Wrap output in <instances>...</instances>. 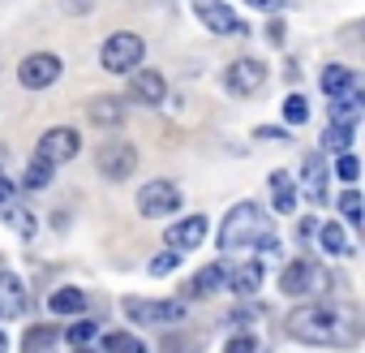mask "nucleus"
I'll list each match as a JSON object with an SVG mask.
<instances>
[{
  "instance_id": "nucleus-18",
  "label": "nucleus",
  "mask_w": 365,
  "mask_h": 353,
  "mask_svg": "<svg viewBox=\"0 0 365 353\" xmlns=\"http://www.w3.org/2000/svg\"><path fill=\"white\" fill-rule=\"evenodd\" d=\"M220 289H228V272L220 267V263H211V267H202L190 284H185V293L190 297H215Z\"/></svg>"
},
{
  "instance_id": "nucleus-38",
  "label": "nucleus",
  "mask_w": 365,
  "mask_h": 353,
  "mask_svg": "<svg viewBox=\"0 0 365 353\" xmlns=\"http://www.w3.org/2000/svg\"><path fill=\"white\" fill-rule=\"evenodd\" d=\"M245 5H254L258 14H279V9H284V0H245Z\"/></svg>"
},
{
  "instance_id": "nucleus-10",
  "label": "nucleus",
  "mask_w": 365,
  "mask_h": 353,
  "mask_svg": "<svg viewBox=\"0 0 365 353\" xmlns=\"http://www.w3.org/2000/svg\"><path fill=\"white\" fill-rule=\"evenodd\" d=\"M190 5H194V18H202L207 31H215V35H245L241 18L224 5V0H190Z\"/></svg>"
},
{
  "instance_id": "nucleus-29",
  "label": "nucleus",
  "mask_w": 365,
  "mask_h": 353,
  "mask_svg": "<svg viewBox=\"0 0 365 353\" xmlns=\"http://www.w3.org/2000/svg\"><path fill=\"white\" fill-rule=\"evenodd\" d=\"M95 336H99V327H95V319H78V323H73V327L65 332V340H69V344H78V349H82V344H91Z\"/></svg>"
},
{
  "instance_id": "nucleus-25",
  "label": "nucleus",
  "mask_w": 365,
  "mask_h": 353,
  "mask_svg": "<svg viewBox=\"0 0 365 353\" xmlns=\"http://www.w3.org/2000/svg\"><path fill=\"white\" fill-rule=\"evenodd\" d=\"M103 353H150L138 336H129V332H108L103 336Z\"/></svg>"
},
{
  "instance_id": "nucleus-24",
  "label": "nucleus",
  "mask_w": 365,
  "mask_h": 353,
  "mask_svg": "<svg viewBox=\"0 0 365 353\" xmlns=\"http://www.w3.org/2000/svg\"><path fill=\"white\" fill-rule=\"evenodd\" d=\"M56 349V327H31L22 336V353H52Z\"/></svg>"
},
{
  "instance_id": "nucleus-6",
  "label": "nucleus",
  "mask_w": 365,
  "mask_h": 353,
  "mask_svg": "<svg viewBox=\"0 0 365 353\" xmlns=\"http://www.w3.org/2000/svg\"><path fill=\"white\" fill-rule=\"evenodd\" d=\"M82 151V138H78V129H69V125H56V129H48L43 138H39V151H35V159H43V164H69L73 155Z\"/></svg>"
},
{
  "instance_id": "nucleus-12",
  "label": "nucleus",
  "mask_w": 365,
  "mask_h": 353,
  "mask_svg": "<svg viewBox=\"0 0 365 353\" xmlns=\"http://www.w3.org/2000/svg\"><path fill=\"white\" fill-rule=\"evenodd\" d=\"M207 229H211V220L207 216H185V220H176L172 229H168V246L176 250V254H185V250H198L202 242H207Z\"/></svg>"
},
{
  "instance_id": "nucleus-28",
  "label": "nucleus",
  "mask_w": 365,
  "mask_h": 353,
  "mask_svg": "<svg viewBox=\"0 0 365 353\" xmlns=\"http://www.w3.org/2000/svg\"><path fill=\"white\" fill-rule=\"evenodd\" d=\"M348 142H352V129H344V125H327V134H322V146H327V151L344 155Z\"/></svg>"
},
{
  "instance_id": "nucleus-41",
  "label": "nucleus",
  "mask_w": 365,
  "mask_h": 353,
  "mask_svg": "<svg viewBox=\"0 0 365 353\" xmlns=\"http://www.w3.org/2000/svg\"><path fill=\"white\" fill-rule=\"evenodd\" d=\"M78 353H95V349H86V344H82V349H78Z\"/></svg>"
},
{
  "instance_id": "nucleus-36",
  "label": "nucleus",
  "mask_w": 365,
  "mask_h": 353,
  "mask_svg": "<svg viewBox=\"0 0 365 353\" xmlns=\"http://www.w3.org/2000/svg\"><path fill=\"white\" fill-rule=\"evenodd\" d=\"M254 319H258V310H254V306H237V310H232V323H237V327H250Z\"/></svg>"
},
{
  "instance_id": "nucleus-5",
  "label": "nucleus",
  "mask_w": 365,
  "mask_h": 353,
  "mask_svg": "<svg viewBox=\"0 0 365 353\" xmlns=\"http://www.w3.org/2000/svg\"><path fill=\"white\" fill-rule=\"evenodd\" d=\"M176 207H180V190L172 182H146L138 190V216H146V220H163Z\"/></svg>"
},
{
  "instance_id": "nucleus-3",
  "label": "nucleus",
  "mask_w": 365,
  "mask_h": 353,
  "mask_svg": "<svg viewBox=\"0 0 365 353\" xmlns=\"http://www.w3.org/2000/svg\"><path fill=\"white\" fill-rule=\"evenodd\" d=\"M142 56H146V44H142V35H133V31H116V35L103 44V52H99V61H103L108 74H129V69L142 65Z\"/></svg>"
},
{
  "instance_id": "nucleus-21",
  "label": "nucleus",
  "mask_w": 365,
  "mask_h": 353,
  "mask_svg": "<svg viewBox=\"0 0 365 353\" xmlns=\"http://www.w3.org/2000/svg\"><path fill=\"white\" fill-rule=\"evenodd\" d=\"M271 203L275 212H297V182L288 172H271Z\"/></svg>"
},
{
  "instance_id": "nucleus-37",
  "label": "nucleus",
  "mask_w": 365,
  "mask_h": 353,
  "mask_svg": "<svg viewBox=\"0 0 365 353\" xmlns=\"http://www.w3.org/2000/svg\"><path fill=\"white\" fill-rule=\"evenodd\" d=\"M254 138H267V142H284V138H288V129H271V125H258V129H254Z\"/></svg>"
},
{
  "instance_id": "nucleus-30",
  "label": "nucleus",
  "mask_w": 365,
  "mask_h": 353,
  "mask_svg": "<svg viewBox=\"0 0 365 353\" xmlns=\"http://www.w3.org/2000/svg\"><path fill=\"white\" fill-rule=\"evenodd\" d=\"M284 121H288V125H305V121H309V104H305L301 95H288V99H284Z\"/></svg>"
},
{
  "instance_id": "nucleus-4",
  "label": "nucleus",
  "mask_w": 365,
  "mask_h": 353,
  "mask_svg": "<svg viewBox=\"0 0 365 353\" xmlns=\"http://www.w3.org/2000/svg\"><path fill=\"white\" fill-rule=\"evenodd\" d=\"M279 289H284L288 297H314V293H322V289H327V272H322L314 259H297V263H288V267H284Z\"/></svg>"
},
{
  "instance_id": "nucleus-33",
  "label": "nucleus",
  "mask_w": 365,
  "mask_h": 353,
  "mask_svg": "<svg viewBox=\"0 0 365 353\" xmlns=\"http://www.w3.org/2000/svg\"><path fill=\"white\" fill-rule=\"evenodd\" d=\"M356 172H361L356 155H352V151H344V155H339V164H335V176H339V182H348V186H352V182H356Z\"/></svg>"
},
{
  "instance_id": "nucleus-31",
  "label": "nucleus",
  "mask_w": 365,
  "mask_h": 353,
  "mask_svg": "<svg viewBox=\"0 0 365 353\" xmlns=\"http://www.w3.org/2000/svg\"><path fill=\"white\" fill-rule=\"evenodd\" d=\"M339 212H344V220H348V224H352V229H356V224H361V194H356V190H352V186H348V190H344V199H339Z\"/></svg>"
},
{
  "instance_id": "nucleus-22",
  "label": "nucleus",
  "mask_w": 365,
  "mask_h": 353,
  "mask_svg": "<svg viewBox=\"0 0 365 353\" xmlns=\"http://www.w3.org/2000/svg\"><path fill=\"white\" fill-rule=\"evenodd\" d=\"M48 306H52V314H82L86 310V293L82 289H56L48 297Z\"/></svg>"
},
{
  "instance_id": "nucleus-19",
  "label": "nucleus",
  "mask_w": 365,
  "mask_h": 353,
  "mask_svg": "<svg viewBox=\"0 0 365 353\" xmlns=\"http://www.w3.org/2000/svg\"><path fill=\"white\" fill-rule=\"evenodd\" d=\"M322 91H327V99H335V95H348V91H361V86H356V74L348 65H327L322 69Z\"/></svg>"
},
{
  "instance_id": "nucleus-34",
  "label": "nucleus",
  "mask_w": 365,
  "mask_h": 353,
  "mask_svg": "<svg viewBox=\"0 0 365 353\" xmlns=\"http://www.w3.org/2000/svg\"><path fill=\"white\" fill-rule=\"evenodd\" d=\"M159 349H163V353H198V340H194V336H172V340H163Z\"/></svg>"
},
{
  "instance_id": "nucleus-26",
  "label": "nucleus",
  "mask_w": 365,
  "mask_h": 353,
  "mask_svg": "<svg viewBox=\"0 0 365 353\" xmlns=\"http://www.w3.org/2000/svg\"><path fill=\"white\" fill-rule=\"evenodd\" d=\"M52 176H56V168H52V164H43V159H31V168L22 172V186H26V190H43V186L52 182Z\"/></svg>"
},
{
  "instance_id": "nucleus-13",
  "label": "nucleus",
  "mask_w": 365,
  "mask_h": 353,
  "mask_svg": "<svg viewBox=\"0 0 365 353\" xmlns=\"http://www.w3.org/2000/svg\"><path fill=\"white\" fill-rule=\"evenodd\" d=\"M301 194L309 199V203H327V164H322V155L318 151H309L305 155V168H301Z\"/></svg>"
},
{
  "instance_id": "nucleus-7",
  "label": "nucleus",
  "mask_w": 365,
  "mask_h": 353,
  "mask_svg": "<svg viewBox=\"0 0 365 353\" xmlns=\"http://www.w3.org/2000/svg\"><path fill=\"white\" fill-rule=\"evenodd\" d=\"M125 314L133 323H180L185 319V302H146V297H125Z\"/></svg>"
},
{
  "instance_id": "nucleus-23",
  "label": "nucleus",
  "mask_w": 365,
  "mask_h": 353,
  "mask_svg": "<svg viewBox=\"0 0 365 353\" xmlns=\"http://www.w3.org/2000/svg\"><path fill=\"white\" fill-rule=\"evenodd\" d=\"M318 246H322V254H331V259H339V254H348V250H352L339 224H322V229H318Z\"/></svg>"
},
{
  "instance_id": "nucleus-35",
  "label": "nucleus",
  "mask_w": 365,
  "mask_h": 353,
  "mask_svg": "<svg viewBox=\"0 0 365 353\" xmlns=\"http://www.w3.org/2000/svg\"><path fill=\"white\" fill-rule=\"evenodd\" d=\"M224 353H258V340L250 336V332H237L232 340H228V349Z\"/></svg>"
},
{
  "instance_id": "nucleus-1",
  "label": "nucleus",
  "mask_w": 365,
  "mask_h": 353,
  "mask_svg": "<svg viewBox=\"0 0 365 353\" xmlns=\"http://www.w3.org/2000/svg\"><path fill=\"white\" fill-rule=\"evenodd\" d=\"M288 332L301 340V344H352L356 340V323L348 310H335V306H297L288 314Z\"/></svg>"
},
{
  "instance_id": "nucleus-9",
  "label": "nucleus",
  "mask_w": 365,
  "mask_h": 353,
  "mask_svg": "<svg viewBox=\"0 0 365 353\" xmlns=\"http://www.w3.org/2000/svg\"><path fill=\"white\" fill-rule=\"evenodd\" d=\"M95 164H99V172L108 182H125V176H133V168H138V151L129 142H103Z\"/></svg>"
},
{
  "instance_id": "nucleus-17",
  "label": "nucleus",
  "mask_w": 365,
  "mask_h": 353,
  "mask_svg": "<svg viewBox=\"0 0 365 353\" xmlns=\"http://www.w3.org/2000/svg\"><path fill=\"white\" fill-rule=\"evenodd\" d=\"M86 116L95 125H103V129H116V125H125V104L116 95H99V99L86 104Z\"/></svg>"
},
{
  "instance_id": "nucleus-32",
  "label": "nucleus",
  "mask_w": 365,
  "mask_h": 353,
  "mask_svg": "<svg viewBox=\"0 0 365 353\" xmlns=\"http://www.w3.org/2000/svg\"><path fill=\"white\" fill-rule=\"evenodd\" d=\"M176 263H180V254H176V250H163V254H155V259L146 263V272H150V276H168V272H176Z\"/></svg>"
},
{
  "instance_id": "nucleus-27",
  "label": "nucleus",
  "mask_w": 365,
  "mask_h": 353,
  "mask_svg": "<svg viewBox=\"0 0 365 353\" xmlns=\"http://www.w3.org/2000/svg\"><path fill=\"white\" fill-rule=\"evenodd\" d=\"M5 224H9L14 233H22V237H35V216H31L26 207H9V203H5Z\"/></svg>"
},
{
  "instance_id": "nucleus-16",
  "label": "nucleus",
  "mask_w": 365,
  "mask_h": 353,
  "mask_svg": "<svg viewBox=\"0 0 365 353\" xmlns=\"http://www.w3.org/2000/svg\"><path fill=\"white\" fill-rule=\"evenodd\" d=\"M361 116H365V99H361V91H348V95H335V99H331V121H327V125L356 129Z\"/></svg>"
},
{
  "instance_id": "nucleus-15",
  "label": "nucleus",
  "mask_w": 365,
  "mask_h": 353,
  "mask_svg": "<svg viewBox=\"0 0 365 353\" xmlns=\"http://www.w3.org/2000/svg\"><path fill=\"white\" fill-rule=\"evenodd\" d=\"M22 314H26V284L0 272V319H22Z\"/></svg>"
},
{
  "instance_id": "nucleus-8",
  "label": "nucleus",
  "mask_w": 365,
  "mask_h": 353,
  "mask_svg": "<svg viewBox=\"0 0 365 353\" xmlns=\"http://www.w3.org/2000/svg\"><path fill=\"white\" fill-rule=\"evenodd\" d=\"M61 74H65L61 56H52V52H35V56H26V61H22V69H18V82H22L26 91H48V86H52Z\"/></svg>"
},
{
  "instance_id": "nucleus-20",
  "label": "nucleus",
  "mask_w": 365,
  "mask_h": 353,
  "mask_svg": "<svg viewBox=\"0 0 365 353\" xmlns=\"http://www.w3.org/2000/svg\"><path fill=\"white\" fill-rule=\"evenodd\" d=\"M228 289L241 293V297H254L262 289V263H241L232 276H228Z\"/></svg>"
},
{
  "instance_id": "nucleus-14",
  "label": "nucleus",
  "mask_w": 365,
  "mask_h": 353,
  "mask_svg": "<svg viewBox=\"0 0 365 353\" xmlns=\"http://www.w3.org/2000/svg\"><path fill=\"white\" fill-rule=\"evenodd\" d=\"M133 78H129V95L133 99H142V104H163V95H168V82H163V74L159 69H129Z\"/></svg>"
},
{
  "instance_id": "nucleus-2",
  "label": "nucleus",
  "mask_w": 365,
  "mask_h": 353,
  "mask_svg": "<svg viewBox=\"0 0 365 353\" xmlns=\"http://www.w3.org/2000/svg\"><path fill=\"white\" fill-rule=\"evenodd\" d=\"M258 233H262V212H258L254 203H237V207L224 216L220 246H224V250H241V246H254Z\"/></svg>"
},
{
  "instance_id": "nucleus-40",
  "label": "nucleus",
  "mask_w": 365,
  "mask_h": 353,
  "mask_svg": "<svg viewBox=\"0 0 365 353\" xmlns=\"http://www.w3.org/2000/svg\"><path fill=\"white\" fill-rule=\"evenodd\" d=\"M0 353H9V336L5 332H0Z\"/></svg>"
},
{
  "instance_id": "nucleus-11",
  "label": "nucleus",
  "mask_w": 365,
  "mask_h": 353,
  "mask_svg": "<svg viewBox=\"0 0 365 353\" xmlns=\"http://www.w3.org/2000/svg\"><path fill=\"white\" fill-rule=\"evenodd\" d=\"M262 82H267V69H262V61H250V56L232 61L228 74H224V86H228L232 95H258Z\"/></svg>"
},
{
  "instance_id": "nucleus-39",
  "label": "nucleus",
  "mask_w": 365,
  "mask_h": 353,
  "mask_svg": "<svg viewBox=\"0 0 365 353\" xmlns=\"http://www.w3.org/2000/svg\"><path fill=\"white\" fill-rule=\"evenodd\" d=\"M9 199H14V182H9V176H5V172H0V207H5Z\"/></svg>"
}]
</instances>
